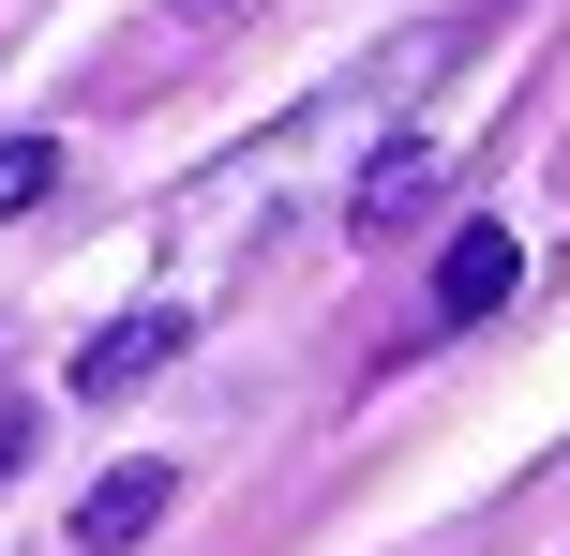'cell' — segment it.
I'll list each match as a JSON object with an SVG mask.
<instances>
[{"label": "cell", "mask_w": 570, "mask_h": 556, "mask_svg": "<svg viewBox=\"0 0 570 556\" xmlns=\"http://www.w3.org/2000/svg\"><path fill=\"white\" fill-rule=\"evenodd\" d=\"M180 331H196L180 301H136V316H106V331L76 347V407H120L136 377H166V361H180Z\"/></svg>", "instance_id": "obj_1"}, {"label": "cell", "mask_w": 570, "mask_h": 556, "mask_svg": "<svg viewBox=\"0 0 570 556\" xmlns=\"http://www.w3.org/2000/svg\"><path fill=\"white\" fill-rule=\"evenodd\" d=\"M511 286H525V241L511 226H451V256H435V331H481Z\"/></svg>", "instance_id": "obj_2"}, {"label": "cell", "mask_w": 570, "mask_h": 556, "mask_svg": "<svg viewBox=\"0 0 570 556\" xmlns=\"http://www.w3.org/2000/svg\"><path fill=\"white\" fill-rule=\"evenodd\" d=\"M435 181H451V150H435V136H391L361 166V196H345V226H361V241H405V211H435Z\"/></svg>", "instance_id": "obj_3"}, {"label": "cell", "mask_w": 570, "mask_h": 556, "mask_svg": "<svg viewBox=\"0 0 570 556\" xmlns=\"http://www.w3.org/2000/svg\"><path fill=\"white\" fill-rule=\"evenodd\" d=\"M166 497H180V467H150V451H136V467H106V481L76 497V542H90V556H136L150 527H166Z\"/></svg>", "instance_id": "obj_4"}, {"label": "cell", "mask_w": 570, "mask_h": 556, "mask_svg": "<svg viewBox=\"0 0 570 556\" xmlns=\"http://www.w3.org/2000/svg\"><path fill=\"white\" fill-rule=\"evenodd\" d=\"M46 181H60V150H46V136H0V211H30Z\"/></svg>", "instance_id": "obj_5"}, {"label": "cell", "mask_w": 570, "mask_h": 556, "mask_svg": "<svg viewBox=\"0 0 570 556\" xmlns=\"http://www.w3.org/2000/svg\"><path fill=\"white\" fill-rule=\"evenodd\" d=\"M166 16H180V30H226V16H256V0H166Z\"/></svg>", "instance_id": "obj_6"}, {"label": "cell", "mask_w": 570, "mask_h": 556, "mask_svg": "<svg viewBox=\"0 0 570 556\" xmlns=\"http://www.w3.org/2000/svg\"><path fill=\"white\" fill-rule=\"evenodd\" d=\"M16 451H30V391H0V467H16Z\"/></svg>", "instance_id": "obj_7"}]
</instances>
